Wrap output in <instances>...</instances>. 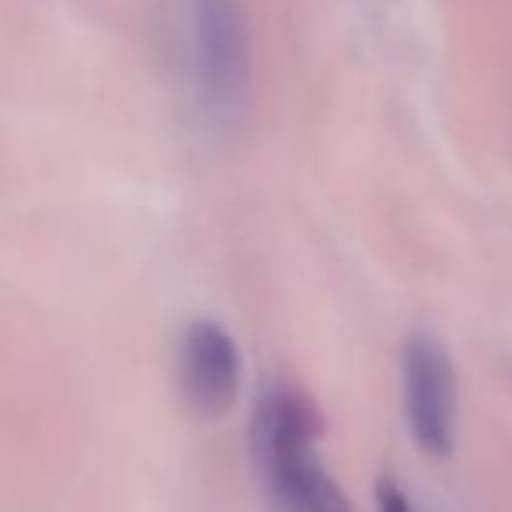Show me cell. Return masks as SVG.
Masks as SVG:
<instances>
[{
  "label": "cell",
  "mask_w": 512,
  "mask_h": 512,
  "mask_svg": "<svg viewBox=\"0 0 512 512\" xmlns=\"http://www.w3.org/2000/svg\"><path fill=\"white\" fill-rule=\"evenodd\" d=\"M178 387L192 411L220 418L241 391V352L223 324L192 321L178 345Z\"/></svg>",
  "instance_id": "3"
},
{
  "label": "cell",
  "mask_w": 512,
  "mask_h": 512,
  "mask_svg": "<svg viewBox=\"0 0 512 512\" xmlns=\"http://www.w3.org/2000/svg\"><path fill=\"white\" fill-rule=\"evenodd\" d=\"M255 471L265 485L272 512H352L349 499L321 471L314 450L255 467Z\"/></svg>",
  "instance_id": "4"
},
{
  "label": "cell",
  "mask_w": 512,
  "mask_h": 512,
  "mask_svg": "<svg viewBox=\"0 0 512 512\" xmlns=\"http://www.w3.org/2000/svg\"><path fill=\"white\" fill-rule=\"evenodd\" d=\"M199 95L213 115H234L251 84L248 25L237 0H192Z\"/></svg>",
  "instance_id": "1"
},
{
  "label": "cell",
  "mask_w": 512,
  "mask_h": 512,
  "mask_svg": "<svg viewBox=\"0 0 512 512\" xmlns=\"http://www.w3.org/2000/svg\"><path fill=\"white\" fill-rule=\"evenodd\" d=\"M377 502H380V512H411L405 492H401V488L394 485V481H387V478L377 485Z\"/></svg>",
  "instance_id": "5"
},
{
  "label": "cell",
  "mask_w": 512,
  "mask_h": 512,
  "mask_svg": "<svg viewBox=\"0 0 512 512\" xmlns=\"http://www.w3.org/2000/svg\"><path fill=\"white\" fill-rule=\"evenodd\" d=\"M401 373H405V415L411 439L429 457H446L453 446V422H457V377L443 342L429 331L411 335L401 356Z\"/></svg>",
  "instance_id": "2"
}]
</instances>
